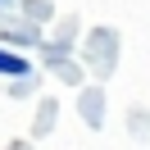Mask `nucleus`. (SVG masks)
<instances>
[{"label": "nucleus", "mask_w": 150, "mask_h": 150, "mask_svg": "<svg viewBox=\"0 0 150 150\" xmlns=\"http://www.w3.org/2000/svg\"><path fill=\"white\" fill-rule=\"evenodd\" d=\"M0 73L23 77V73H28V59H23V55H5V50H0Z\"/></svg>", "instance_id": "obj_1"}]
</instances>
